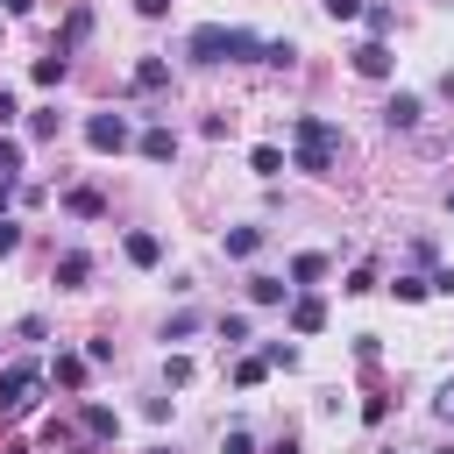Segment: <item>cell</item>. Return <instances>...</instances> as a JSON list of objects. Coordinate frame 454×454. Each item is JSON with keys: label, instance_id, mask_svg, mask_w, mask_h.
<instances>
[{"label": "cell", "instance_id": "603a6c76", "mask_svg": "<svg viewBox=\"0 0 454 454\" xmlns=\"http://www.w3.org/2000/svg\"><path fill=\"white\" fill-rule=\"evenodd\" d=\"M326 14H333V21H355V14H362V0H326Z\"/></svg>", "mask_w": 454, "mask_h": 454}, {"label": "cell", "instance_id": "277c9868", "mask_svg": "<svg viewBox=\"0 0 454 454\" xmlns=\"http://www.w3.org/2000/svg\"><path fill=\"white\" fill-rule=\"evenodd\" d=\"M355 71H362V78H390V50H383V43L369 35V43L355 50Z\"/></svg>", "mask_w": 454, "mask_h": 454}, {"label": "cell", "instance_id": "6da1fadb", "mask_svg": "<svg viewBox=\"0 0 454 454\" xmlns=\"http://www.w3.org/2000/svg\"><path fill=\"white\" fill-rule=\"evenodd\" d=\"M333 149H340V128L319 121V114H305V121H298V170H326Z\"/></svg>", "mask_w": 454, "mask_h": 454}, {"label": "cell", "instance_id": "d6986e66", "mask_svg": "<svg viewBox=\"0 0 454 454\" xmlns=\"http://www.w3.org/2000/svg\"><path fill=\"white\" fill-rule=\"evenodd\" d=\"M57 128H64V121H57V106H43V114H35V121H28V135H35V142H50V135H57Z\"/></svg>", "mask_w": 454, "mask_h": 454}, {"label": "cell", "instance_id": "cb8c5ba5", "mask_svg": "<svg viewBox=\"0 0 454 454\" xmlns=\"http://www.w3.org/2000/svg\"><path fill=\"white\" fill-rule=\"evenodd\" d=\"M14 248H21V227H14V220H0V255H14Z\"/></svg>", "mask_w": 454, "mask_h": 454}, {"label": "cell", "instance_id": "52a82bcc", "mask_svg": "<svg viewBox=\"0 0 454 454\" xmlns=\"http://www.w3.org/2000/svg\"><path fill=\"white\" fill-rule=\"evenodd\" d=\"M142 156H149V163H170V156H177V135H170V128H149V135H142Z\"/></svg>", "mask_w": 454, "mask_h": 454}, {"label": "cell", "instance_id": "7402d4cb", "mask_svg": "<svg viewBox=\"0 0 454 454\" xmlns=\"http://www.w3.org/2000/svg\"><path fill=\"white\" fill-rule=\"evenodd\" d=\"M220 454H255V440H248V433H227V440H220Z\"/></svg>", "mask_w": 454, "mask_h": 454}, {"label": "cell", "instance_id": "8992f818", "mask_svg": "<svg viewBox=\"0 0 454 454\" xmlns=\"http://www.w3.org/2000/svg\"><path fill=\"white\" fill-rule=\"evenodd\" d=\"M163 85H170V64L163 57H142L135 64V92H163Z\"/></svg>", "mask_w": 454, "mask_h": 454}, {"label": "cell", "instance_id": "9c48e42d", "mask_svg": "<svg viewBox=\"0 0 454 454\" xmlns=\"http://www.w3.org/2000/svg\"><path fill=\"white\" fill-rule=\"evenodd\" d=\"M291 326H298V333H319V326H326V305H319V298H298V305H291Z\"/></svg>", "mask_w": 454, "mask_h": 454}, {"label": "cell", "instance_id": "ba28073f", "mask_svg": "<svg viewBox=\"0 0 454 454\" xmlns=\"http://www.w3.org/2000/svg\"><path fill=\"white\" fill-rule=\"evenodd\" d=\"M156 255H163V241H156L149 227H135V234H128V262H142V270H149Z\"/></svg>", "mask_w": 454, "mask_h": 454}, {"label": "cell", "instance_id": "4fadbf2b", "mask_svg": "<svg viewBox=\"0 0 454 454\" xmlns=\"http://www.w3.org/2000/svg\"><path fill=\"white\" fill-rule=\"evenodd\" d=\"M284 291H291V284H284V277H248V298H255V305H277V298H284Z\"/></svg>", "mask_w": 454, "mask_h": 454}, {"label": "cell", "instance_id": "484cf974", "mask_svg": "<svg viewBox=\"0 0 454 454\" xmlns=\"http://www.w3.org/2000/svg\"><path fill=\"white\" fill-rule=\"evenodd\" d=\"M433 291H447V298H454V270H440V277H433Z\"/></svg>", "mask_w": 454, "mask_h": 454}, {"label": "cell", "instance_id": "f546056e", "mask_svg": "<svg viewBox=\"0 0 454 454\" xmlns=\"http://www.w3.org/2000/svg\"><path fill=\"white\" fill-rule=\"evenodd\" d=\"M270 454H298V440H277V447H270Z\"/></svg>", "mask_w": 454, "mask_h": 454}, {"label": "cell", "instance_id": "30bf717a", "mask_svg": "<svg viewBox=\"0 0 454 454\" xmlns=\"http://www.w3.org/2000/svg\"><path fill=\"white\" fill-rule=\"evenodd\" d=\"M383 121H390V128H419V99H411V92H397V99L383 106Z\"/></svg>", "mask_w": 454, "mask_h": 454}, {"label": "cell", "instance_id": "9a60e30c", "mask_svg": "<svg viewBox=\"0 0 454 454\" xmlns=\"http://www.w3.org/2000/svg\"><path fill=\"white\" fill-rule=\"evenodd\" d=\"M255 248H262V227H234L227 234V255H255Z\"/></svg>", "mask_w": 454, "mask_h": 454}, {"label": "cell", "instance_id": "44dd1931", "mask_svg": "<svg viewBox=\"0 0 454 454\" xmlns=\"http://www.w3.org/2000/svg\"><path fill=\"white\" fill-rule=\"evenodd\" d=\"M21 170V142H0V177H14Z\"/></svg>", "mask_w": 454, "mask_h": 454}, {"label": "cell", "instance_id": "4316f807", "mask_svg": "<svg viewBox=\"0 0 454 454\" xmlns=\"http://www.w3.org/2000/svg\"><path fill=\"white\" fill-rule=\"evenodd\" d=\"M135 7H142V14H149V21H156V14H163V7H170V0H135Z\"/></svg>", "mask_w": 454, "mask_h": 454}, {"label": "cell", "instance_id": "7c38bea8", "mask_svg": "<svg viewBox=\"0 0 454 454\" xmlns=\"http://www.w3.org/2000/svg\"><path fill=\"white\" fill-rule=\"evenodd\" d=\"M248 170H255V177H277V170H284V156H277L270 142H255V149H248Z\"/></svg>", "mask_w": 454, "mask_h": 454}, {"label": "cell", "instance_id": "8fae6325", "mask_svg": "<svg viewBox=\"0 0 454 454\" xmlns=\"http://www.w3.org/2000/svg\"><path fill=\"white\" fill-rule=\"evenodd\" d=\"M262 376H270V355H241V362H234V383H241V390H255Z\"/></svg>", "mask_w": 454, "mask_h": 454}, {"label": "cell", "instance_id": "3957f363", "mask_svg": "<svg viewBox=\"0 0 454 454\" xmlns=\"http://www.w3.org/2000/svg\"><path fill=\"white\" fill-rule=\"evenodd\" d=\"M85 142H92V149H121V142H128V121H121V114H92V121H85Z\"/></svg>", "mask_w": 454, "mask_h": 454}, {"label": "cell", "instance_id": "e0dca14e", "mask_svg": "<svg viewBox=\"0 0 454 454\" xmlns=\"http://www.w3.org/2000/svg\"><path fill=\"white\" fill-rule=\"evenodd\" d=\"M291 277H298V284H319V277H326V255H298Z\"/></svg>", "mask_w": 454, "mask_h": 454}, {"label": "cell", "instance_id": "2e32d148", "mask_svg": "<svg viewBox=\"0 0 454 454\" xmlns=\"http://www.w3.org/2000/svg\"><path fill=\"white\" fill-rule=\"evenodd\" d=\"M114 426H121V419H114V411H106V404H85V433H92V440H106V433H114Z\"/></svg>", "mask_w": 454, "mask_h": 454}, {"label": "cell", "instance_id": "4dcf8cb0", "mask_svg": "<svg viewBox=\"0 0 454 454\" xmlns=\"http://www.w3.org/2000/svg\"><path fill=\"white\" fill-rule=\"evenodd\" d=\"M447 454H454V447H447Z\"/></svg>", "mask_w": 454, "mask_h": 454}, {"label": "cell", "instance_id": "ac0fdd59", "mask_svg": "<svg viewBox=\"0 0 454 454\" xmlns=\"http://www.w3.org/2000/svg\"><path fill=\"white\" fill-rule=\"evenodd\" d=\"M57 383L78 390V383H85V362H78V355H57Z\"/></svg>", "mask_w": 454, "mask_h": 454}, {"label": "cell", "instance_id": "ffe728a7", "mask_svg": "<svg viewBox=\"0 0 454 454\" xmlns=\"http://www.w3.org/2000/svg\"><path fill=\"white\" fill-rule=\"evenodd\" d=\"M71 213H85V220H99V213H106V199H99V192H71Z\"/></svg>", "mask_w": 454, "mask_h": 454}, {"label": "cell", "instance_id": "f1b7e54d", "mask_svg": "<svg viewBox=\"0 0 454 454\" xmlns=\"http://www.w3.org/2000/svg\"><path fill=\"white\" fill-rule=\"evenodd\" d=\"M28 7H35V0H7V14H28Z\"/></svg>", "mask_w": 454, "mask_h": 454}, {"label": "cell", "instance_id": "5bb4252c", "mask_svg": "<svg viewBox=\"0 0 454 454\" xmlns=\"http://www.w3.org/2000/svg\"><path fill=\"white\" fill-rule=\"evenodd\" d=\"M57 78H64V43L50 57H35V85H57Z\"/></svg>", "mask_w": 454, "mask_h": 454}, {"label": "cell", "instance_id": "5b68a950", "mask_svg": "<svg viewBox=\"0 0 454 454\" xmlns=\"http://www.w3.org/2000/svg\"><path fill=\"white\" fill-rule=\"evenodd\" d=\"M85 277H92V255H85V248H71V255H57V284H64V291H78Z\"/></svg>", "mask_w": 454, "mask_h": 454}, {"label": "cell", "instance_id": "83f0119b", "mask_svg": "<svg viewBox=\"0 0 454 454\" xmlns=\"http://www.w3.org/2000/svg\"><path fill=\"white\" fill-rule=\"evenodd\" d=\"M440 411H447V419H454V383H447V390H440Z\"/></svg>", "mask_w": 454, "mask_h": 454}, {"label": "cell", "instance_id": "7a4b0ae2", "mask_svg": "<svg viewBox=\"0 0 454 454\" xmlns=\"http://www.w3.org/2000/svg\"><path fill=\"white\" fill-rule=\"evenodd\" d=\"M28 390H35V362L7 369V376H0V411H21V404H28Z\"/></svg>", "mask_w": 454, "mask_h": 454}, {"label": "cell", "instance_id": "d4e9b609", "mask_svg": "<svg viewBox=\"0 0 454 454\" xmlns=\"http://www.w3.org/2000/svg\"><path fill=\"white\" fill-rule=\"evenodd\" d=\"M7 121H14V92L0 85V128H7Z\"/></svg>", "mask_w": 454, "mask_h": 454}]
</instances>
